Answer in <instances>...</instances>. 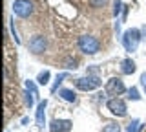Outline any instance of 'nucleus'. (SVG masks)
Returning a JSON list of instances; mask_svg holds the SVG:
<instances>
[{"label":"nucleus","instance_id":"22","mask_svg":"<svg viewBox=\"0 0 146 132\" xmlns=\"http://www.w3.org/2000/svg\"><path fill=\"white\" fill-rule=\"evenodd\" d=\"M66 68H68V70H75V68H77V61H75V59H73V61H68Z\"/></svg>","mask_w":146,"mask_h":132},{"label":"nucleus","instance_id":"1","mask_svg":"<svg viewBox=\"0 0 146 132\" xmlns=\"http://www.w3.org/2000/svg\"><path fill=\"white\" fill-rule=\"evenodd\" d=\"M121 40H122V46H124L126 52L128 53H133V52H137L141 40H143V33H141V29H137V28L126 29L124 33H122Z\"/></svg>","mask_w":146,"mask_h":132},{"label":"nucleus","instance_id":"20","mask_svg":"<svg viewBox=\"0 0 146 132\" xmlns=\"http://www.w3.org/2000/svg\"><path fill=\"white\" fill-rule=\"evenodd\" d=\"M9 29H11V35H13V40H15L17 44H20V37H18L17 33V28H15V22H13V19L9 20Z\"/></svg>","mask_w":146,"mask_h":132},{"label":"nucleus","instance_id":"11","mask_svg":"<svg viewBox=\"0 0 146 132\" xmlns=\"http://www.w3.org/2000/svg\"><path fill=\"white\" fill-rule=\"evenodd\" d=\"M58 97L64 99V101H68V103H75L77 101V94L73 92V90H70V88H60L58 90Z\"/></svg>","mask_w":146,"mask_h":132},{"label":"nucleus","instance_id":"6","mask_svg":"<svg viewBox=\"0 0 146 132\" xmlns=\"http://www.w3.org/2000/svg\"><path fill=\"white\" fill-rule=\"evenodd\" d=\"M27 50H29L33 55H40L48 50V39L44 35H33L27 42Z\"/></svg>","mask_w":146,"mask_h":132},{"label":"nucleus","instance_id":"23","mask_svg":"<svg viewBox=\"0 0 146 132\" xmlns=\"http://www.w3.org/2000/svg\"><path fill=\"white\" fill-rule=\"evenodd\" d=\"M141 86H143V90H144V94H146V72L141 75Z\"/></svg>","mask_w":146,"mask_h":132},{"label":"nucleus","instance_id":"5","mask_svg":"<svg viewBox=\"0 0 146 132\" xmlns=\"http://www.w3.org/2000/svg\"><path fill=\"white\" fill-rule=\"evenodd\" d=\"M106 108L113 116L117 117H126L128 116V107H126V101L121 97H110L106 101Z\"/></svg>","mask_w":146,"mask_h":132},{"label":"nucleus","instance_id":"18","mask_svg":"<svg viewBox=\"0 0 146 132\" xmlns=\"http://www.w3.org/2000/svg\"><path fill=\"white\" fill-rule=\"evenodd\" d=\"M128 99H130V101H139V99H141L139 90H137L135 86H131V88L128 90Z\"/></svg>","mask_w":146,"mask_h":132},{"label":"nucleus","instance_id":"9","mask_svg":"<svg viewBox=\"0 0 146 132\" xmlns=\"http://www.w3.org/2000/svg\"><path fill=\"white\" fill-rule=\"evenodd\" d=\"M46 107H48V99H42V101L36 105L35 121H36V127H40V129L46 125Z\"/></svg>","mask_w":146,"mask_h":132},{"label":"nucleus","instance_id":"3","mask_svg":"<svg viewBox=\"0 0 146 132\" xmlns=\"http://www.w3.org/2000/svg\"><path fill=\"white\" fill-rule=\"evenodd\" d=\"M11 9H13V15H17L18 19H29L35 13V6L31 0H15Z\"/></svg>","mask_w":146,"mask_h":132},{"label":"nucleus","instance_id":"25","mask_svg":"<svg viewBox=\"0 0 146 132\" xmlns=\"http://www.w3.org/2000/svg\"><path fill=\"white\" fill-rule=\"evenodd\" d=\"M6 132H7V130H6Z\"/></svg>","mask_w":146,"mask_h":132},{"label":"nucleus","instance_id":"17","mask_svg":"<svg viewBox=\"0 0 146 132\" xmlns=\"http://www.w3.org/2000/svg\"><path fill=\"white\" fill-rule=\"evenodd\" d=\"M24 97H26V105H27L29 108H33V105H35V97H36V95H35V94H31L29 90H26V92H24Z\"/></svg>","mask_w":146,"mask_h":132},{"label":"nucleus","instance_id":"2","mask_svg":"<svg viewBox=\"0 0 146 132\" xmlns=\"http://www.w3.org/2000/svg\"><path fill=\"white\" fill-rule=\"evenodd\" d=\"M79 50L86 55H95L100 52V40L93 35H82L79 37Z\"/></svg>","mask_w":146,"mask_h":132},{"label":"nucleus","instance_id":"15","mask_svg":"<svg viewBox=\"0 0 146 132\" xmlns=\"http://www.w3.org/2000/svg\"><path fill=\"white\" fill-rule=\"evenodd\" d=\"M88 2H90V6L93 7V9H102V7L108 6L110 0H88Z\"/></svg>","mask_w":146,"mask_h":132},{"label":"nucleus","instance_id":"8","mask_svg":"<svg viewBox=\"0 0 146 132\" xmlns=\"http://www.w3.org/2000/svg\"><path fill=\"white\" fill-rule=\"evenodd\" d=\"M71 125L70 119H53L49 123V132H70Z\"/></svg>","mask_w":146,"mask_h":132},{"label":"nucleus","instance_id":"14","mask_svg":"<svg viewBox=\"0 0 146 132\" xmlns=\"http://www.w3.org/2000/svg\"><path fill=\"white\" fill-rule=\"evenodd\" d=\"M122 9H124V6H122V0H113V9H111V15L115 17V19H117L119 15H121V11H122Z\"/></svg>","mask_w":146,"mask_h":132},{"label":"nucleus","instance_id":"21","mask_svg":"<svg viewBox=\"0 0 146 132\" xmlns=\"http://www.w3.org/2000/svg\"><path fill=\"white\" fill-rule=\"evenodd\" d=\"M26 90H29L31 94H35V95H38V88H36V84H35V81H29L27 79L26 81Z\"/></svg>","mask_w":146,"mask_h":132},{"label":"nucleus","instance_id":"4","mask_svg":"<svg viewBox=\"0 0 146 132\" xmlns=\"http://www.w3.org/2000/svg\"><path fill=\"white\" fill-rule=\"evenodd\" d=\"M100 84H102V81L99 79V75H86V77H79V79H75V86L82 92H91V90H97L100 88Z\"/></svg>","mask_w":146,"mask_h":132},{"label":"nucleus","instance_id":"24","mask_svg":"<svg viewBox=\"0 0 146 132\" xmlns=\"http://www.w3.org/2000/svg\"><path fill=\"white\" fill-rule=\"evenodd\" d=\"M115 31H117V33H119V31H121V22H119V20L115 22Z\"/></svg>","mask_w":146,"mask_h":132},{"label":"nucleus","instance_id":"7","mask_svg":"<svg viewBox=\"0 0 146 132\" xmlns=\"http://www.w3.org/2000/svg\"><path fill=\"white\" fill-rule=\"evenodd\" d=\"M124 92H128V90H126L124 81H122L121 77H111V79L106 83V94H108V95L117 97V95H122Z\"/></svg>","mask_w":146,"mask_h":132},{"label":"nucleus","instance_id":"13","mask_svg":"<svg viewBox=\"0 0 146 132\" xmlns=\"http://www.w3.org/2000/svg\"><path fill=\"white\" fill-rule=\"evenodd\" d=\"M141 129H143V125H141L139 119H131V121L126 125V132H139Z\"/></svg>","mask_w":146,"mask_h":132},{"label":"nucleus","instance_id":"19","mask_svg":"<svg viewBox=\"0 0 146 132\" xmlns=\"http://www.w3.org/2000/svg\"><path fill=\"white\" fill-rule=\"evenodd\" d=\"M102 132H121V127H119L117 123H106Z\"/></svg>","mask_w":146,"mask_h":132},{"label":"nucleus","instance_id":"16","mask_svg":"<svg viewBox=\"0 0 146 132\" xmlns=\"http://www.w3.org/2000/svg\"><path fill=\"white\" fill-rule=\"evenodd\" d=\"M66 77H68V74H66V72H62V74H58L57 77H55V83L51 84V92H57V88H58V84H60V83H62V81H64V79H66Z\"/></svg>","mask_w":146,"mask_h":132},{"label":"nucleus","instance_id":"12","mask_svg":"<svg viewBox=\"0 0 146 132\" xmlns=\"http://www.w3.org/2000/svg\"><path fill=\"white\" fill-rule=\"evenodd\" d=\"M49 77H51L49 70H42L38 75H36V83H38V84H48L49 83Z\"/></svg>","mask_w":146,"mask_h":132},{"label":"nucleus","instance_id":"10","mask_svg":"<svg viewBox=\"0 0 146 132\" xmlns=\"http://www.w3.org/2000/svg\"><path fill=\"white\" fill-rule=\"evenodd\" d=\"M135 70H137V64H135L133 59L126 57V59H122V61H121V74L122 75H131Z\"/></svg>","mask_w":146,"mask_h":132}]
</instances>
